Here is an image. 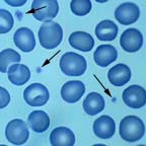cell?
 I'll list each match as a JSON object with an SVG mask.
<instances>
[{
	"mask_svg": "<svg viewBox=\"0 0 146 146\" xmlns=\"http://www.w3.org/2000/svg\"><path fill=\"white\" fill-rule=\"evenodd\" d=\"M38 35L42 47L47 50H52L61 44L63 39V30L59 23L48 21L41 25Z\"/></svg>",
	"mask_w": 146,
	"mask_h": 146,
	"instance_id": "1",
	"label": "cell"
},
{
	"mask_svg": "<svg viewBox=\"0 0 146 146\" xmlns=\"http://www.w3.org/2000/svg\"><path fill=\"white\" fill-rule=\"evenodd\" d=\"M120 136L127 142H136L144 136L145 126L141 119L136 116H127L120 123Z\"/></svg>",
	"mask_w": 146,
	"mask_h": 146,
	"instance_id": "2",
	"label": "cell"
},
{
	"mask_svg": "<svg viewBox=\"0 0 146 146\" xmlns=\"http://www.w3.org/2000/svg\"><path fill=\"white\" fill-rule=\"evenodd\" d=\"M62 72L67 76H81L87 67L86 60L83 56L74 52H67L59 62Z\"/></svg>",
	"mask_w": 146,
	"mask_h": 146,
	"instance_id": "3",
	"label": "cell"
},
{
	"mask_svg": "<svg viewBox=\"0 0 146 146\" xmlns=\"http://www.w3.org/2000/svg\"><path fill=\"white\" fill-rule=\"evenodd\" d=\"M31 12L36 21L48 23L57 16L59 4L56 0H35L32 3Z\"/></svg>",
	"mask_w": 146,
	"mask_h": 146,
	"instance_id": "4",
	"label": "cell"
},
{
	"mask_svg": "<svg viewBox=\"0 0 146 146\" xmlns=\"http://www.w3.org/2000/svg\"><path fill=\"white\" fill-rule=\"evenodd\" d=\"M5 136L10 143L14 145H23L27 141L30 136L27 125L21 119H13L7 124Z\"/></svg>",
	"mask_w": 146,
	"mask_h": 146,
	"instance_id": "5",
	"label": "cell"
},
{
	"mask_svg": "<svg viewBox=\"0 0 146 146\" xmlns=\"http://www.w3.org/2000/svg\"><path fill=\"white\" fill-rule=\"evenodd\" d=\"M23 98L31 107H42L48 103L50 98L48 88L42 83H33L23 91Z\"/></svg>",
	"mask_w": 146,
	"mask_h": 146,
	"instance_id": "6",
	"label": "cell"
},
{
	"mask_svg": "<svg viewBox=\"0 0 146 146\" xmlns=\"http://www.w3.org/2000/svg\"><path fill=\"white\" fill-rule=\"evenodd\" d=\"M122 98L129 108L141 109L146 104V91L140 85L133 84L124 89Z\"/></svg>",
	"mask_w": 146,
	"mask_h": 146,
	"instance_id": "7",
	"label": "cell"
},
{
	"mask_svg": "<svg viewBox=\"0 0 146 146\" xmlns=\"http://www.w3.org/2000/svg\"><path fill=\"white\" fill-rule=\"evenodd\" d=\"M140 16V9L138 5L133 2H124L117 7L115 18L123 25H129L136 23Z\"/></svg>",
	"mask_w": 146,
	"mask_h": 146,
	"instance_id": "8",
	"label": "cell"
},
{
	"mask_svg": "<svg viewBox=\"0 0 146 146\" xmlns=\"http://www.w3.org/2000/svg\"><path fill=\"white\" fill-rule=\"evenodd\" d=\"M120 45L125 52H138L143 45V36L136 29H128L124 31L120 38Z\"/></svg>",
	"mask_w": 146,
	"mask_h": 146,
	"instance_id": "9",
	"label": "cell"
},
{
	"mask_svg": "<svg viewBox=\"0 0 146 146\" xmlns=\"http://www.w3.org/2000/svg\"><path fill=\"white\" fill-rule=\"evenodd\" d=\"M85 92V85L80 80H70L64 83L61 88V96L66 103H77Z\"/></svg>",
	"mask_w": 146,
	"mask_h": 146,
	"instance_id": "10",
	"label": "cell"
},
{
	"mask_svg": "<svg viewBox=\"0 0 146 146\" xmlns=\"http://www.w3.org/2000/svg\"><path fill=\"white\" fill-rule=\"evenodd\" d=\"M115 131H116V123L112 117L103 115L94 121V132L98 138L110 139L114 136Z\"/></svg>",
	"mask_w": 146,
	"mask_h": 146,
	"instance_id": "11",
	"label": "cell"
},
{
	"mask_svg": "<svg viewBox=\"0 0 146 146\" xmlns=\"http://www.w3.org/2000/svg\"><path fill=\"white\" fill-rule=\"evenodd\" d=\"M14 45L23 52H32L36 47V39L34 33L29 27H21L13 35Z\"/></svg>",
	"mask_w": 146,
	"mask_h": 146,
	"instance_id": "12",
	"label": "cell"
},
{
	"mask_svg": "<svg viewBox=\"0 0 146 146\" xmlns=\"http://www.w3.org/2000/svg\"><path fill=\"white\" fill-rule=\"evenodd\" d=\"M108 78L110 83L114 86H123L130 81L131 70L126 64H117L109 70Z\"/></svg>",
	"mask_w": 146,
	"mask_h": 146,
	"instance_id": "13",
	"label": "cell"
},
{
	"mask_svg": "<svg viewBox=\"0 0 146 146\" xmlns=\"http://www.w3.org/2000/svg\"><path fill=\"white\" fill-rule=\"evenodd\" d=\"M118 52L112 45H100L94 53V60L100 67H107L117 60Z\"/></svg>",
	"mask_w": 146,
	"mask_h": 146,
	"instance_id": "14",
	"label": "cell"
},
{
	"mask_svg": "<svg viewBox=\"0 0 146 146\" xmlns=\"http://www.w3.org/2000/svg\"><path fill=\"white\" fill-rule=\"evenodd\" d=\"M50 143L53 146H72L75 144V135L67 127H57L51 132Z\"/></svg>",
	"mask_w": 146,
	"mask_h": 146,
	"instance_id": "15",
	"label": "cell"
},
{
	"mask_svg": "<svg viewBox=\"0 0 146 146\" xmlns=\"http://www.w3.org/2000/svg\"><path fill=\"white\" fill-rule=\"evenodd\" d=\"M69 44L73 49L81 52H89L94 48V38L85 32H74L69 36Z\"/></svg>",
	"mask_w": 146,
	"mask_h": 146,
	"instance_id": "16",
	"label": "cell"
},
{
	"mask_svg": "<svg viewBox=\"0 0 146 146\" xmlns=\"http://www.w3.org/2000/svg\"><path fill=\"white\" fill-rule=\"evenodd\" d=\"M7 75H8L9 81L11 82L12 84L21 86L30 80L31 70L29 69V67L23 64L14 63L8 68Z\"/></svg>",
	"mask_w": 146,
	"mask_h": 146,
	"instance_id": "17",
	"label": "cell"
},
{
	"mask_svg": "<svg viewBox=\"0 0 146 146\" xmlns=\"http://www.w3.org/2000/svg\"><path fill=\"white\" fill-rule=\"evenodd\" d=\"M27 124L34 132L44 133L50 127V118L44 111H34L27 118Z\"/></svg>",
	"mask_w": 146,
	"mask_h": 146,
	"instance_id": "18",
	"label": "cell"
},
{
	"mask_svg": "<svg viewBox=\"0 0 146 146\" xmlns=\"http://www.w3.org/2000/svg\"><path fill=\"white\" fill-rule=\"evenodd\" d=\"M118 27L112 21L106 19L98 23L96 27V36L102 42H112L117 38Z\"/></svg>",
	"mask_w": 146,
	"mask_h": 146,
	"instance_id": "19",
	"label": "cell"
},
{
	"mask_svg": "<svg viewBox=\"0 0 146 146\" xmlns=\"http://www.w3.org/2000/svg\"><path fill=\"white\" fill-rule=\"evenodd\" d=\"M83 110L89 116H94L96 114H100L105 109V100L102 96V94L98 92H90L87 94V96L83 100Z\"/></svg>",
	"mask_w": 146,
	"mask_h": 146,
	"instance_id": "20",
	"label": "cell"
},
{
	"mask_svg": "<svg viewBox=\"0 0 146 146\" xmlns=\"http://www.w3.org/2000/svg\"><path fill=\"white\" fill-rule=\"evenodd\" d=\"M21 55L12 49H4L0 53V71L5 73L8 71V66L12 63H19Z\"/></svg>",
	"mask_w": 146,
	"mask_h": 146,
	"instance_id": "21",
	"label": "cell"
},
{
	"mask_svg": "<svg viewBox=\"0 0 146 146\" xmlns=\"http://www.w3.org/2000/svg\"><path fill=\"white\" fill-rule=\"evenodd\" d=\"M90 0H73L70 3V9L73 14L77 16H84L91 10Z\"/></svg>",
	"mask_w": 146,
	"mask_h": 146,
	"instance_id": "22",
	"label": "cell"
},
{
	"mask_svg": "<svg viewBox=\"0 0 146 146\" xmlns=\"http://www.w3.org/2000/svg\"><path fill=\"white\" fill-rule=\"evenodd\" d=\"M14 25L13 16L8 10L0 9V33L6 34L11 30Z\"/></svg>",
	"mask_w": 146,
	"mask_h": 146,
	"instance_id": "23",
	"label": "cell"
},
{
	"mask_svg": "<svg viewBox=\"0 0 146 146\" xmlns=\"http://www.w3.org/2000/svg\"><path fill=\"white\" fill-rule=\"evenodd\" d=\"M0 94H1V105L0 108L4 109L9 103H10V94L4 87H0Z\"/></svg>",
	"mask_w": 146,
	"mask_h": 146,
	"instance_id": "24",
	"label": "cell"
},
{
	"mask_svg": "<svg viewBox=\"0 0 146 146\" xmlns=\"http://www.w3.org/2000/svg\"><path fill=\"white\" fill-rule=\"evenodd\" d=\"M5 2L7 4L11 5V6H21V5L27 3V0H23V1H11V0H6Z\"/></svg>",
	"mask_w": 146,
	"mask_h": 146,
	"instance_id": "25",
	"label": "cell"
}]
</instances>
